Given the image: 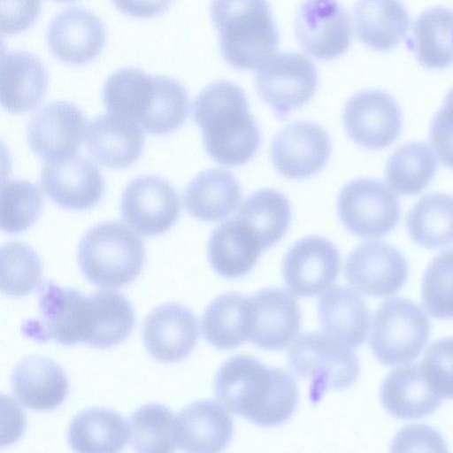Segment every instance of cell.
Wrapping results in <instances>:
<instances>
[{"instance_id": "30", "label": "cell", "mask_w": 453, "mask_h": 453, "mask_svg": "<svg viewBox=\"0 0 453 453\" xmlns=\"http://www.w3.org/2000/svg\"><path fill=\"white\" fill-rule=\"evenodd\" d=\"M263 250L252 232L235 217L219 225L208 242L209 261L226 278L247 274Z\"/></svg>"}, {"instance_id": "25", "label": "cell", "mask_w": 453, "mask_h": 453, "mask_svg": "<svg viewBox=\"0 0 453 453\" xmlns=\"http://www.w3.org/2000/svg\"><path fill=\"white\" fill-rule=\"evenodd\" d=\"M86 143L97 163L108 168L123 169L132 165L142 155L144 135L134 122L109 113L89 123Z\"/></svg>"}, {"instance_id": "37", "label": "cell", "mask_w": 453, "mask_h": 453, "mask_svg": "<svg viewBox=\"0 0 453 453\" xmlns=\"http://www.w3.org/2000/svg\"><path fill=\"white\" fill-rule=\"evenodd\" d=\"M437 161L432 149L423 142H410L388 157L385 174L391 188L404 196L420 193L435 175Z\"/></svg>"}, {"instance_id": "1", "label": "cell", "mask_w": 453, "mask_h": 453, "mask_svg": "<svg viewBox=\"0 0 453 453\" xmlns=\"http://www.w3.org/2000/svg\"><path fill=\"white\" fill-rule=\"evenodd\" d=\"M214 391L227 411L262 426L288 420L298 400L296 381L288 372L247 355L234 356L221 365Z\"/></svg>"}, {"instance_id": "32", "label": "cell", "mask_w": 453, "mask_h": 453, "mask_svg": "<svg viewBox=\"0 0 453 453\" xmlns=\"http://www.w3.org/2000/svg\"><path fill=\"white\" fill-rule=\"evenodd\" d=\"M252 323L250 297L226 293L216 297L202 317L205 340L220 349H229L249 340Z\"/></svg>"}, {"instance_id": "10", "label": "cell", "mask_w": 453, "mask_h": 453, "mask_svg": "<svg viewBox=\"0 0 453 453\" xmlns=\"http://www.w3.org/2000/svg\"><path fill=\"white\" fill-rule=\"evenodd\" d=\"M255 83L260 98L279 119H284L312 98L319 76L308 58L296 52H284L272 57L259 67Z\"/></svg>"}, {"instance_id": "23", "label": "cell", "mask_w": 453, "mask_h": 453, "mask_svg": "<svg viewBox=\"0 0 453 453\" xmlns=\"http://www.w3.org/2000/svg\"><path fill=\"white\" fill-rule=\"evenodd\" d=\"M48 88V74L42 61L24 51H3L0 71V100L12 113L36 108Z\"/></svg>"}, {"instance_id": "31", "label": "cell", "mask_w": 453, "mask_h": 453, "mask_svg": "<svg viewBox=\"0 0 453 453\" xmlns=\"http://www.w3.org/2000/svg\"><path fill=\"white\" fill-rule=\"evenodd\" d=\"M128 439V425L124 418L103 407L80 411L67 430L68 444L77 452H119Z\"/></svg>"}, {"instance_id": "3", "label": "cell", "mask_w": 453, "mask_h": 453, "mask_svg": "<svg viewBox=\"0 0 453 453\" xmlns=\"http://www.w3.org/2000/svg\"><path fill=\"white\" fill-rule=\"evenodd\" d=\"M193 118L206 152L217 163L239 166L256 155L261 132L238 85L220 81L206 86L194 102Z\"/></svg>"}, {"instance_id": "15", "label": "cell", "mask_w": 453, "mask_h": 453, "mask_svg": "<svg viewBox=\"0 0 453 453\" xmlns=\"http://www.w3.org/2000/svg\"><path fill=\"white\" fill-rule=\"evenodd\" d=\"M331 150L326 129L313 122L297 120L273 137L271 157L281 175L302 180L316 174L326 165Z\"/></svg>"}, {"instance_id": "13", "label": "cell", "mask_w": 453, "mask_h": 453, "mask_svg": "<svg viewBox=\"0 0 453 453\" xmlns=\"http://www.w3.org/2000/svg\"><path fill=\"white\" fill-rule=\"evenodd\" d=\"M409 266L399 250L384 242H367L347 257L344 275L364 295L374 297L394 296L406 282Z\"/></svg>"}, {"instance_id": "29", "label": "cell", "mask_w": 453, "mask_h": 453, "mask_svg": "<svg viewBox=\"0 0 453 453\" xmlns=\"http://www.w3.org/2000/svg\"><path fill=\"white\" fill-rule=\"evenodd\" d=\"M353 16L358 39L379 51L395 48L405 36L411 21L400 0H357Z\"/></svg>"}, {"instance_id": "41", "label": "cell", "mask_w": 453, "mask_h": 453, "mask_svg": "<svg viewBox=\"0 0 453 453\" xmlns=\"http://www.w3.org/2000/svg\"><path fill=\"white\" fill-rule=\"evenodd\" d=\"M421 302L434 318H453V249L437 255L427 265L421 284Z\"/></svg>"}, {"instance_id": "19", "label": "cell", "mask_w": 453, "mask_h": 453, "mask_svg": "<svg viewBox=\"0 0 453 453\" xmlns=\"http://www.w3.org/2000/svg\"><path fill=\"white\" fill-rule=\"evenodd\" d=\"M46 41L57 59L71 65H83L103 51L105 29L93 12L73 6L60 12L50 21Z\"/></svg>"}, {"instance_id": "2", "label": "cell", "mask_w": 453, "mask_h": 453, "mask_svg": "<svg viewBox=\"0 0 453 453\" xmlns=\"http://www.w3.org/2000/svg\"><path fill=\"white\" fill-rule=\"evenodd\" d=\"M102 99L109 113L154 135L179 129L189 111L188 94L177 80L134 67L112 73L104 82Z\"/></svg>"}, {"instance_id": "9", "label": "cell", "mask_w": 453, "mask_h": 453, "mask_svg": "<svg viewBox=\"0 0 453 453\" xmlns=\"http://www.w3.org/2000/svg\"><path fill=\"white\" fill-rule=\"evenodd\" d=\"M338 215L344 226L362 238H380L400 221L396 195L382 181L359 178L343 186L337 199Z\"/></svg>"}, {"instance_id": "26", "label": "cell", "mask_w": 453, "mask_h": 453, "mask_svg": "<svg viewBox=\"0 0 453 453\" xmlns=\"http://www.w3.org/2000/svg\"><path fill=\"white\" fill-rule=\"evenodd\" d=\"M318 318L327 336L349 348L366 340L370 311L360 295L349 288L335 286L326 291L319 300Z\"/></svg>"}, {"instance_id": "4", "label": "cell", "mask_w": 453, "mask_h": 453, "mask_svg": "<svg viewBox=\"0 0 453 453\" xmlns=\"http://www.w3.org/2000/svg\"><path fill=\"white\" fill-rule=\"evenodd\" d=\"M211 17L220 52L236 69L259 68L278 48L279 32L267 0H212Z\"/></svg>"}, {"instance_id": "35", "label": "cell", "mask_w": 453, "mask_h": 453, "mask_svg": "<svg viewBox=\"0 0 453 453\" xmlns=\"http://www.w3.org/2000/svg\"><path fill=\"white\" fill-rule=\"evenodd\" d=\"M88 296L91 322L86 343L106 349L122 342L131 334L135 323L129 300L111 290L95 291Z\"/></svg>"}, {"instance_id": "43", "label": "cell", "mask_w": 453, "mask_h": 453, "mask_svg": "<svg viewBox=\"0 0 453 453\" xmlns=\"http://www.w3.org/2000/svg\"><path fill=\"white\" fill-rule=\"evenodd\" d=\"M429 139L441 162L453 169V88L432 119Z\"/></svg>"}, {"instance_id": "20", "label": "cell", "mask_w": 453, "mask_h": 453, "mask_svg": "<svg viewBox=\"0 0 453 453\" xmlns=\"http://www.w3.org/2000/svg\"><path fill=\"white\" fill-rule=\"evenodd\" d=\"M198 322L186 306L167 303L153 309L147 316L142 330L144 346L149 354L163 363L186 358L196 347Z\"/></svg>"}, {"instance_id": "5", "label": "cell", "mask_w": 453, "mask_h": 453, "mask_svg": "<svg viewBox=\"0 0 453 453\" xmlns=\"http://www.w3.org/2000/svg\"><path fill=\"white\" fill-rule=\"evenodd\" d=\"M144 262L143 242L119 221L94 226L79 244L81 271L88 281L97 287H124L138 276Z\"/></svg>"}, {"instance_id": "22", "label": "cell", "mask_w": 453, "mask_h": 453, "mask_svg": "<svg viewBox=\"0 0 453 453\" xmlns=\"http://www.w3.org/2000/svg\"><path fill=\"white\" fill-rule=\"evenodd\" d=\"M234 434L226 409L211 400L190 403L175 416L176 446L188 452H219Z\"/></svg>"}, {"instance_id": "38", "label": "cell", "mask_w": 453, "mask_h": 453, "mask_svg": "<svg viewBox=\"0 0 453 453\" xmlns=\"http://www.w3.org/2000/svg\"><path fill=\"white\" fill-rule=\"evenodd\" d=\"M127 425L134 451L170 452L177 447L175 416L165 405L152 403L139 407L130 416Z\"/></svg>"}, {"instance_id": "34", "label": "cell", "mask_w": 453, "mask_h": 453, "mask_svg": "<svg viewBox=\"0 0 453 453\" xmlns=\"http://www.w3.org/2000/svg\"><path fill=\"white\" fill-rule=\"evenodd\" d=\"M234 217L252 232L265 250L285 235L291 220V207L283 193L263 188L249 196Z\"/></svg>"}, {"instance_id": "28", "label": "cell", "mask_w": 453, "mask_h": 453, "mask_svg": "<svg viewBox=\"0 0 453 453\" xmlns=\"http://www.w3.org/2000/svg\"><path fill=\"white\" fill-rule=\"evenodd\" d=\"M241 199L242 188L235 177L219 168L197 174L183 195L187 211L194 218L207 222L228 217L238 207Z\"/></svg>"}, {"instance_id": "21", "label": "cell", "mask_w": 453, "mask_h": 453, "mask_svg": "<svg viewBox=\"0 0 453 453\" xmlns=\"http://www.w3.org/2000/svg\"><path fill=\"white\" fill-rule=\"evenodd\" d=\"M250 299L252 323L249 340L267 350L288 347L300 330L301 313L295 297L283 289L268 288Z\"/></svg>"}, {"instance_id": "24", "label": "cell", "mask_w": 453, "mask_h": 453, "mask_svg": "<svg viewBox=\"0 0 453 453\" xmlns=\"http://www.w3.org/2000/svg\"><path fill=\"white\" fill-rule=\"evenodd\" d=\"M13 394L22 405L35 411H51L68 395V380L62 367L52 359L30 356L20 360L11 376Z\"/></svg>"}, {"instance_id": "16", "label": "cell", "mask_w": 453, "mask_h": 453, "mask_svg": "<svg viewBox=\"0 0 453 453\" xmlns=\"http://www.w3.org/2000/svg\"><path fill=\"white\" fill-rule=\"evenodd\" d=\"M41 186L56 204L73 211L94 207L104 192L101 171L88 157L76 154L46 161L41 173Z\"/></svg>"}, {"instance_id": "18", "label": "cell", "mask_w": 453, "mask_h": 453, "mask_svg": "<svg viewBox=\"0 0 453 453\" xmlns=\"http://www.w3.org/2000/svg\"><path fill=\"white\" fill-rule=\"evenodd\" d=\"M86 119L73 104L55 101L47 104L31 118L27 141L31 150L46 161L76 154L84 136Z\"/></svg>"}, {"instance_id": "40", "label": "cell", "mask_w": 453, "mask_h": 453, "mask_svg": "<svg viewBox=\"0 0 453 453\" xmlns=\"http://www.w3.org/2000/svg\"><path fill=\"white\" fill-rule=\"evenodd\" d=\"M42 207L37 187L23 180H9L1 188V228L11 234L28 229L39 218Z\"/></svg>"}, {"instance_id": "11", "label": "cell", "mask_w": 453, "mask_h": 453, "mask_svg": "<svg viewBox=\"0 0 453 453\" xmlns=\"http://www.w3.org/2000/svg\"><path fill=\"white\" fill-rule=\"evenodd\" d=\"M122 218L137 234L159 235L178 220L180 202L174 188L156 175H143L125 188L120 202Z\"/></svg>"}, {"instance_id": "39", "label": "cell", "mask_w": 453, "mask_h": 453, "mask_svg": "<svg viewBox=\"0 0 453 453\" xmlns=\"http://www.w3.org/2000/svg\"><path fill=\"white\" fill-rule=\"evenodd\" d=\"M42 284V263L28 245L12 242L1 248V291L10 296L31 294Z\"/></svg>"}, {"instance_id": "33", "label": "cell", "mask_w": 453, "mask_h": 453, "mask_svg": "<svg viewBox=\"0 0 453 453\" xmlns=\"http://www.w3.org/2000/svg\"><path fill=\"white\" fill-rule=\"evenodd\" d=\"M420 65L428 69H444L453 64V11L436 6L415 20L408 40Z\"/></svg>"}, {"instance_id": "42", "label": "cell", "mask_w": 453, "mask_h": 453, "mask_svg": "<svg viewBox=\"0 0 453 453\" xmlns=\"http://www.w3.org/2000/svg\"><path fill=\"white\" fill-rule=\"evenodd\" d=\"M422 373L432 389L441 398H453V337L437 340L426 350Z\"/></svg>"}, {"instance_id": "46", "label": "cell", "mask_w": 453, "mask_h": 453, "mask_svg": "<svg viewBox=\"0 0 453 453\" xmlns=\"http://www.w3.org/2000/svg\"><path fill=\"white\" fill-rule=\"evenodd\" d=\"M122 13L136 19H150L165 13L173 0H111Z\"/></svg>"}, {"instance_id": "12", "label": "cell", "mask_w": 453, "mask_h": 453, "mask_svg": "<svg viewBox=\"0 0 453 453\" xmlns=\"http://www.w3.org/2000/svg\"><path fill=\"white\" fill-rule=\"evenodd\" d=\"M343 125L357 144L369 150L391 145L400 135L401 108L388 94L378 89L356 93L343 110Z\"/></svg>"}, {"instance_id": "36", "label": "cell", "mask_w": 453, "mask_h": 453, "mask_svg": "<svg viewBox=\"0 0 453 453\" xmlns=\"http://www.w3.org/2000/svg\"><path fill=\"white\" fill-rule=\"evenodd\" d=\"M414 242L426 249L453 244V196L431 193L422 196L406 216Z\"/></svg>"}, {"instance_id": "6", "label": "cell", "mask_w": 453, "mask_h": 453, "mask_svg": "<svg viewBox=\"0 0 453 453\" xmlns=\"http://www.w3.org/2000/svg\"><path fill=\"white\" fill-rule=\"evenodd\" d=\"M288 361L292 372L311 382L316 401L327 389H345L357 379L358 359L349 347L319 333L301 335L290 347Z\"/></svg>"}, {"instance_id": "8", "label": "cell", "mask_w": 453, "mask_h": 453, "mask_svg": "<svg viewBox=\"0 0 453 453\" xmlns=\"http://www.w3.org/2000/svg\"><path fill=\"white\" fill-rule=\"evenodd\" d=\"M38 306L39 316L21 326L26 337L38 342L54 340L65 346L86 343L91 322L88 296L44 281L38 288Z\"/></svg>"}, {"instance_id": "7", "label": "cell", "mask_w": 453, "mask_h": 453, "mask_svg": "<svg viewBox=\"0 0 453 453\" xmlns=\"http://www.w3.org/2000/svg\"><path fill=\"white\" fill-rule=\"evenodd\" d=\"M429 335L430 321L417 303L406 298H391L374 314L370 346L378 361L395 365L418 357Z\"/></svg>"}, {"instance_id": "45", "label": "cell", "mask_w": 453, "mask_h": 453, "mask_svg": "<svg viewBox=\"0 0 453 453\" xmlns=\"http://www.w3.org/2000/svg\"><path fill=\"white\" fill-rule=\"evenodd\" d=\"M443 438L432 427L411 425L402 428L392 442V451H446Z\"/></svg>"}, {"instance_id": "44", "label": "cell", "mask_w": 453, "mask_h": 453, "mask_svg": "<svg viewBox=\"0 0 453 453\" xmlns=\"http://www.w3.org/2000/svg\"><path fill=\"white\" fill-rule=\"evenodd\" d=\"M41 6V0H1V34L13 35L30 28Z\"/></svg>"}, {"instance_id": "47", "label": "cell", "mask_w": 453, "mask_h": 453, "mask_svg": "<svg viewBox=\"0 0 453 453\" xmlns=\"http://www.w3.org/2000/svg\"><path fill=\"white\" fill-rule=\"evenodd\" d=\"M53 1L60 2V3H66V2L75 1V0H53Z\"/></svg>"}, {"instance_id": "17", "label": "cell", "mask_w": 453, "mask_h": 453, "mask_svg": "<svg viewBox=\"0 0 453 453\" xmlns=\"http://www.w3.org/2000/svg\"><path fill=\"white\" fill-rule=\"evenodd\" d=\"M341 257L329 240L308 236L296 242L283 260L286 287L295 296H312L326 291L338 276Z\"/></svg>"}, {"instance_id": "14", "label": "cell", "mask_w": 453, "mask_h": 453, "mask_svg": "<svg viewBox=\"0 0 453 453\" xmlns=\"http://www.w3.org/2000/svg\"><path fill=\"white\" fill-rule=\"evenodd\" d=\"M295 32L303 50L322 60L342 55L352 37L349 16L337 0H305L296 13Z\"/></svg>"}, {"instance_id": "27", "label": "cell", "mask_w": 453, "mask_h": 453, "mask_svg": "<svg viewBox=\"0 0 453 453\" xmlns=\"http://www.w3.org/2000/svg\"><path fill=\"white\" fill-rule=\"evenodd\" d=\"M380 398L384 409L400 419L430 415L442 400L429 386L417 364L393 369L381 384Z\"/></svg>"}]
</instances>
